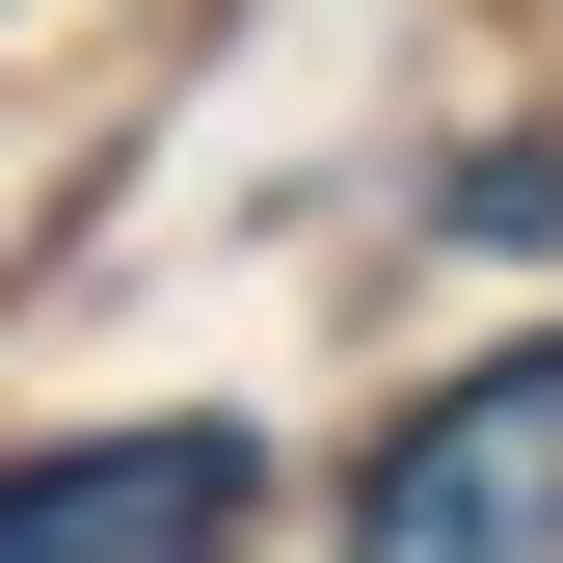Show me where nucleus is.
<instances>
[{
  "label": "nucleus",
  "mask_w": 563,
  "mask_h": 563,
  "mask_svg": "<svg viewBox=\"0 0 563 563\" xmlns=\"http://www.w3.org/2000/svg\"><path fill=\"white\" fill-rule=\"evenodd\" d=\"M349 537H376V563H563V349L430 376L376 456H349Z\"/></svg>",
  "instance_id": "1"
},
{
  "label": "nucleus",
  "mask_w": 563,
  "mask_h": 563,
  "mask_svg": "<svg viewBox=\"0 0 563 563\" xmlns=\"http://www.w3.org/2000/svg\"><path fill=\"white\" fill-rule=\"evenodd\" d=\"M268 456L242 430H81V456H0V563H134V537H242Z\"/></svg>",
  "instance_id": "2"
}]
</instances>
